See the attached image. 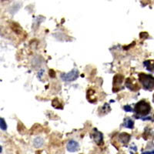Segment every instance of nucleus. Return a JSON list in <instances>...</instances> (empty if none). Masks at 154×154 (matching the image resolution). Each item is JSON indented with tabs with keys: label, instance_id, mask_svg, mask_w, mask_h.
I'll return each mask as SVG.
<instances>
[{
	"label": "nucleus",
	"instance_id": "nucleus-1",
	"mask_svg": "<svg viewBox=\"0 0 154 154\" xmlns=\"http://www.w3.org/2000/svg\"><path fill=\"white\" fill-rule=\"evenodd\" d=\"M151 111V106L149 105V103H147L146 101H140L137 103L135 106L134 112L136 114L140 116H147L149 113Z\"/></svg>",
	"mask_w": 154,
	"mask_h": 154
},
{
	"label": "nucleus",
	"instance_id": "nucleus-2",
	"mask_svg": "<svg viewBox=\"0 0 154 154\" xmlns=\"http://www.w3.org/2000/svg\"><path fill=\"white\" fill-rule=\"evenodd\" d=\"M139 81L143 85L144 89L152 90L154 89V77L144 73L139 74Z\"/></svg>",
	"mask_w": 154,
	"mask_h": 154
},
{
	"label": "nucleus",
	"instance_id": "nucleus-3",
	"mask_svg": "<svg viewBox=\"0 0 154 154\" xmlns=\"http://www.w3.org/2000/svg\"><path fill=\"white\" fill-rule=\"evenodd\" d=\"M79 75V72L76 69H74L72 71H70L69 72L67 73H62L60 75L61 79L63 81H66V82H71V81H74L78 78Z\"/></svg>",
	"mask_w": 154,
	"mask_h": 154
},
{
	"label": "nucleus",
	"instance_id": "nucleus-4",
	"mask_svg": "<svg viewBox=\"0 0 154 154\" xmlns=\"http://www.w3.org/2000/svg\"><path fill=\"white\" fill-rule=\"evenodd\" d=\"M66 149L69 152H75V151H77L79 149V145L76 141H75L73 140H71L67 143Z\"/></svg>",
	"mask_w": 154,
	"mask_h": 154
},
{
	"label": "nucleus",
	"instance_id": "nucleus-5",
	"mask_svg": "<svg viewBox=\"0 0 154 154\" xmlns=\"http://www.w3.org/2000/svg\"><path fill=\"white\" fill-rule=\"evenodd\" d=\"M94 133H93V137L94 139L95 142L98 145H101V144H103V133L97 131L96 129H94Z\"/></svg>",
	"mask_w": 154,
	"mask_h": 154
},
{
	"label": "nucleus",
	"instance_id": "nucleus-6",
	"mask_svg": "<svg viewBox=\"0 0 154 154\" xmlns=\"http://www.w3.org/2000/svg\"><path fill=\"white\" fill-rule=\"evenodd\" d=\"M126 87L129 88L130 90H133V91H137V90H138V89H140V86H138V84L134 83V82L133 83V82H132V79H130V78L126 79Z\"/></svg>",
	"mask_w": 154,
	"mask_h": 154
},
{
	"label": "nucleus",
	"instance_id": "nucleus-7",
	"mask_svg": "<svg viewBox=\"0 0 154 154\" xmlns=\"http://www.w3.org/2000/svg\"><path fill=\"white\" fill-rule=\"evenodd\" d=\"M144 66L150 72H154V60H147L143 63Z\"/></svg>",
	"mask_w": 154,
	"mask_h": 154
},
{
	"label": "nucleus",
	"instance_id": "nucleus-8",
	"mask_svg": "<svg viewBox=\"0 0 154 154\" xmlns=\"http://www.w3.org/2000/svg\"><path fill=\"white\" fill-rule=\"evenodd\" d=\"M123 81V76L122 75H116L113 79V85L115 86H119L122 84V82Z\"/></svg>",
	"mask_w": 154,
	"mask_h": 154
},
{
	"label": "nucleus",
	"instance_id": "nucleus-9",
	"mask_svg": "<svg viewBox=\"0 0 154 154\" xmlns=\"http://www.w3.org/2000/svg\"><path fill=\"white\" fill-rule=\"evenodd\" d=\"M119 139H120V141L123 143H127L129 141H130V136L127 133H121L119 135Z\"/></svg>",
	"mask_w": 154,
	"mask_h": 154
},
{
	"label": "nucleus",
	"instance_id": "nucleus-10",
	"mask_svg": "<svg viewBox=\"0 0 154 154\" xmlns=\"http://www.w3.org/2000/svg\"><path fill=\"white\" fill-rule=\"evenodd\" d=\"M133 124H134L133 121L131 119H130V118H126V119H125V123H124L125 127L132 129V128H133Z\"/></svg>",
	"mask_w": 154,
	"mask_h": 154
},
{
	"label": "nucleus",
	"instance_id": "nucleus-11",
	"mask_svg": "<svg viewBox=\"0 0 154 154\" xmlns=\"http://www.w3.org/2000/svg\"><path fill=\"white\" fill-rule=\"evenodd\" d=\"M43 144V140L40 137H37L34 140V145L35 147H40Z\"/></svg>",
	"mask_w": 154,
	"mask_h": 154
},
{
	"label": "nucleus",
	"instance_id": "nucleus-12",
	"mask_svg": "<svg viewBox=\"0 0 154 154\" xmlns=\"http://www.w3.org/2000/svg\"><path fill=\"white\" fill-rule=\"evenodd\" d=\"M0 126H1V130H4V131L6 130V129H7V125L5 123V119H2V118L0 119Z\"/></svg>",
	"mask_w": 154,
	"mask_h": 154
},
{
	"label": "nucleus",
	"instance_id": "nucleus-13",
	"mask_svg": "<svg viewBox=\"0 0 154 154\" xmlns=\"http://www.w3.org/2000/svg\"><path fill=\"white\" fill-rule=\"evenodd\" d=\"M124 110L126 112H133V109L130 108V106H124Z\"/></svg>",
	"mask_w": 154,
	"mask_h": 154
},
{
	"label": "nucleus",
	"instance_id": "nucleus-14",
	"mask_svg": "<svg viewBox=\"0 0 154 154\" xmlns=\"http://www.w3.org/2000/svg\"><path fill=\"white\" fill-rule=\"evenodd\" d=\"M142 154H154V150L152 151V152H143Z\"/></svg>",
	"mask_w": 154,
	"mask_h": 154
},
{
	"label": "nucleus",
	"instance_id": "nucleus-15",
	"mask_svg": "<svg viewBox=\"0 0 154 154\" xmlns=\"http://www.w3.org/2000/svg\"><path fill=\"white\" fill-rule=\"evenodd\" d=\"M153 100H154V95H153Z\"/></svg>",
	"mask_w": 154,
	"mask_h": 154
}]
</instances>
